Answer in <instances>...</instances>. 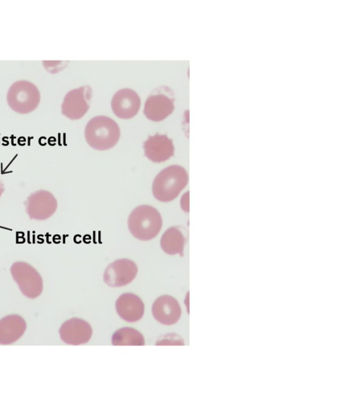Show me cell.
<instances>
[{"label": "cell", "instance_id": "cell-8", "mask_svg": "<svg viewBox=\"0 0 361 406\" xmlns=\"http://www.w3.org/2000/svg\"><path fill=\"white\" fill-rule=\"evenodd\" d=\"M136 264L128 259H119L110 263L103 274L104 283L110 287H121L132 282L137 273Z\"/></svg>", "mask_w": 361, "mask_h": 406}, {"label": "cell", "instance_id": "cell-15", "mask_svg": "<svg viewBox=\"0 0 361 406\" xmlns=\"http://www.w3.org/2000/svg\"><path fill=\"white\" fill-rule=\"evenodd\" d=\"M26 322L17 314L6 316L0 319V344L10 345L17 341L25 333Z\"/></svg>", "mask_w": 361, "mask_h": 406}, {"label": "cell", "instance_id": "cell-18", "mask_svg": "<svg viewBox=\"0 0 361 406\" xmlns=\"http://www.w3.org/2000/svg\"><path fill=\"white\" fill-rule=\"evenodd\" d=\"M5 190L4 184L2 180L0 179V197L2 195L3 192Z\"/></svg>", "mask_w": 361, "mask_h": 406}, {"label": "cell", "instance_id": "cell-14", "mask_svg": "<svg viewBox=\"0 0 361 406\" xmlns=\"http://www.w3.org/2000/svg\"><path fill=\"white\" fill-rule=\"evenodd\" d=\"M119 316L128 322L139 321L145 312V304L140 297L126 293L118 297L115 303Z\"/></svg>", "mask_w": 361, "mask_h": 406}, {"label": "cell", "instance_id": "cell-2", "mask_svg": "<svg viewBox=\"0 0 361 406\" xmlns=\"http://www.w3.org/2000/svg\"><path fill=\"white\" fill-rule=\"evenodd\" d=\"M121 135L117 123L105 116L90 119L85 129L87 143L97 150H107L114 147Z\"/></svg>", "mask_w": 361, "mask_h": 406}, {"label": "cell", "instance_id": "cell-10", "mask_svg": "<svg viewBox=\"0 0 361 406\" xmlns=\"http://www.w3.org/2000/svg\"><path fill=\"white\" fill-rule=\"evenodd\" d=\"M111 106L116 116L123 119H130L137 113L140 107V99L134 90L123 88L114 94Z\"/></svg>", "mask_w": 361, "mask_h": 406}, {"label": "cell", "instance_id": "cell-5", "mask_svg": "<svg viewBox=\"0 0 361 406\" xmlns=\"http://www.w3.org/2000/svg\"><path fill=\"white\" fill-rule=\"evenodd\" d=\"M11 276L21 293L28 298L39 296L43 289V281L39 272L25 262H16L10 269Z\"/></svg>", "mask_w": 361, "mask_h": 406}, {"label": "cell", "instance_id": "cell-13", "mask_svg": "<svg viewBox=\"0 0 361 406\" xmlns=\"http://www.w3.org/2000/svg\"><path fill=\"white\" fill-rule=\"evenodd\" d=\"M152 312L154 318L164 325L177 323L181 315V308L178 302L168 295H161L155 300Z\"/></svg>", "mask_w": 361, "mask_h": 406}, {"label": "cell", "instance_id": "cell-6", "mask_svg": "<svg viewBox=\"0 0 361 406\" xmlns=\"http://www.w3.org/2000/svg\"><path fill=\"white\" fill-rule=\"evenodd\" d=\"M58 202L54 195L46 190L32 192L25 202V211L32 220L43 221L56 211Z\"/></svg>", "mask_w": 361, "mask_h": 406}, {"label": "cell", "instance_id": "cell-3", "mask_svg": "<svg viewBox=\"0 0 361 406\" xmlns=\"http://www.w3.org/2000/svg\"><path fill=\"white\" fill-rule=\"evenodd\" d=\"M128 226L133 237L147 241L158 235L162 226V218L156 208L142 204L136 207L130 212Z\"/></svg>", "mask_w": 361, "mask_h": 406}, {"label": "cell", "instance_id": "cell-1", "mask_svg": "<svg viewBox=\"0 0 361 406\" xmlns=\"http://www.w3.org/2000/svg\"><path fill=\"white\" fill-rule=\"evenodd\" d=\"M188 179V172L183 167L178 165L169 166L154 178L152 194L160 202H171L185 187Z\"/></svg>", "mask_w": 361, "mask_h": 406}, {"label": "cell", "instance_id": "cell-17", "mask_svg": "<svg viewBox=\"0 0 361 406\" xmlns=\"http://www.w3.org/2000/svg\"><path fill=\"white\" fill-rule=\"evenodd\" d=\"M111 343L114 345H144L145 338L137 330L123 327L113 333Z\"/></svg>", "mask_w": 361, "mask_h": 406}, {"label": "cell", "instance_id": "cell-11", "mask_svg": "<svg viewBox=\"0 0 361 406\" xmlns=\"http://www.w3.org/2000/svg\"><path fill=\"white\" fill-rule=\"evenodd\" d=\"M174 99L162 91H156L147 99L144 106V114L153 121H161L172 113L174 109Z\"/></svg>", "mask_w": 361, "mask_h": 406}, {"label": "cell", "instance_id": "cell-12", "mask_svg": "<svg viewBox=\"0 0 361 406\" xmlns=\"http://www.w3.org/2000/svg\"><path fill=\"white\" fill-rule=\"evenodd\" d=\"M143 148L147 158L155 163L168 160L174 153L172 140L166 135L159 133L149 136L144 143Z\"/></svg>", "mask_w": 361, "mask_h": 406}, {"label": "cell", "instance_id": "cell-7", "mask_svg": "<svg viewBox=\"0 0 361 406\" xmlns=\"http://www.w3.org/2000/svg\"><path fill=\"white\" fill-rule=\"evenodd\" d=\"M92 95V90L89 85L69 91L61 104V113L71 120L81 118L90 108Z\"/></svg>", "mask_w": 361, "mask_h": 406}, {"label": "cell", "instance_id": "cell-4", "mask_svg": "<svg viewBox=\"0 0 361 406\" xmlns=\"http://www.w3.org/2000/svg\"><path fill=\"white\" fill-rule=\"evenodd\" d=\"M6 100L13 111L26 114L37 109L40 102V93L33 83L27 80H19L10 86Z\"/></svg>", "mask_w": 361, "mask_h": 406}, {"label": "cell", "instance_id": "cell-9", "mask_svg": "<svg viewBox=\"0 0 361 406\" xmlns=\"http://www.w3.org/2000/svg\"><path fill=\"white\" fill-rule=\"evenodd\" d=\"M61 339L68 345H82L87 343L92 335L89 323L79 318H71L64 321L60 328Z\"/></svg>", "mask_w": 361, "mask_h": 406}, {"label": "cell", "instance_id": "cell-16", "mask_svg": "<svg viewBox=\"0 0 361 406\" xmlns=\"http://www.w3.org/2000/svg\"><path fill=\"white\" fill-rule=\"evenodd\" d=\"M186 238L180 226L169 228L162 235L160 245L162 250L171 255H183V250Z\"/></svg>", "mask_w": 361, "mask_h": 406}]
</instances>
